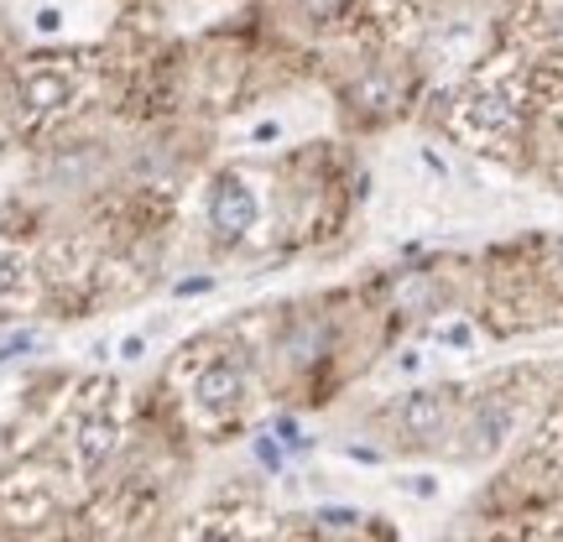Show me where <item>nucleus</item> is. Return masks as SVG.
I'll return each mask as SVG.
<instances>
[{
	"label": "nucleus",
	"mask_w": 563,
	"mask_h": 542,
	"mask_svg": "<svg viewBox=\"0 0 563 542\" xmlns=\"http://www.w3.org/2000/svg\"><path fill=\"white\" fill-rule=\"evenodd\" d=\"M37 26H42V32H58V26H63V21H58V11H42V16H37Z\"/></svg>",
	"instance_id": "nucleus-11"
},
{
	"label": "nucleus",
	"mask_w": 563,
	"mask_h": 542,
	"mask_svg": "<svg viewBox=\"0 0 563 542\" xmlns=\"http://www.w3.org/2000/svg\"><path fill=\"white\" fill-rule=\"evenodd\" d=\"M350 5H355V0H298V11L308 26H340V21L350 16Z\"/></svg>",
	"instance_id": "nucleus-9"
},
{
	"label": "nucleus",
	"mask_w": 563,
	"mask_h": 542,
	"mask_svg": "<svg viewBox=\"0 0 563 542\" xmlns=\"http://www.w3.org/2000/svg\"><path fill=\"white\" fill-rule=\"evenodd\" d=\"M553 281H559V287H563V241L553 245Z\"/></svg>",
	"instance_id": "nucleus-12"
},
{
	"label": "nucleus",
	"mask_w": 563,
	"mask_h": 542,
	"mask_svg": "<svg viewBox=\"0 0 563 542\" xmlns=\"http://www.w3.org/2000/svg\"><path fill=\"white\" fill-rule=\"evenodd\" d=\"M173 386H178V418L188 422L194 439H235L251 412V391H256L251 350L230 334H203L173 365Z\"/></svg>",
	"instance_id": "nucleus-1"
},
{
	"label": "nucleus",
	"mask_w": 563,
	"mask_h": 542,
	"mask_svg": "<svg viewBox=\"0 0 563 542\" xmlns=\"http://www.w3.org/2000/svg\"><path fill=\"white\" fill-rule=\"evenodd\" d=\"M26 287H32V266H26V256L11 251V245H0V298H21Z\"/></svg>",
	"instance_id": "nucleus-8"
},
{
	"label": "nucleus",
	"mask_w": 563,
	"mask_h": 542,
	"mask_svg": "<svg viewBox=\"0 0 563 542\" xmlns=\"http://www.w3.org/2000/svg\"><path fill=\"white\" fill-rule=\"evenodd\" d=\"M538 454H543V460L563 475V407L553 412V418H548V428H543V449H538Z\"/></svg>",
	"instance_id": "nucleus-10"
},
{
	"label": "nucleus",
	"mask_w": 563,
	"mask_h": 542,
	"mask_svg": "<svg viewBox=\"0 0 563 542\" xmlns=\"http://www.w3.org/2000/svg\"><path fill=\"white\" fill-rule=\"evenodd\" d=\"M449 412V391H418V397H407L402 407V428L418 439V433H433Z\"/></svg>",
	"instance_id": "nucleus-7"
},
{
	"label": "nucleus",
	"mask_w": 563,
	"mask_h": 542,
	"mask_svg": "<svg viewBox=\"0 0 563 542\" xmlns=\"http://www.w3.org/2000/svg\"><path fill=\"white\" fill-rule=\"evenodd\" d=\"M74 480H79L74 460H53V454L21 460L16 469L0 475V522L11 532H42L63 511H74Z\"/></svg>",
	"instance_id": "nucleus-4"
},
{
	"label": "nucleus",
	"mask_w": 563,
	"mask_h": 542,
	"mask_svg": "<svg viewBox=\"0 0 563 542\" xmlns=\"http://www.w3.org/2000/svg\"><path fill=\"white\" fill-rule=\"evenodd\" d=\"M100 84V63L95 53H37L16 68L11 84V104H16L21 131H42V125L74 115Z\"/></svg>",
	"instance_id": "nucleus-2"
},
{
	"label": "nucleus",
	"mask_w": 563,
	"mask_h": 542,
	"mask_svg": "<svg viewBox=\"0 0 563 542\" xmlns=\"http://www.w3.org/2000/svg\"><path fill=\"white\" fill-rule=\"evenodd\" d=\"M125 443H131L125 391L115 381H89L84 397H74L68 407V460L79 469V480H100L125 454Z\"/></svg>",
	"instance_id": "nucleus-3"
},
{
	"label": "nucleus",
	"mask_w": 563,
	"mask_h": 542,
	"mask_svg": "<svg viewBox=\"0 0 563 542\" xmlns=\"http://www.w3.org/2000/svg\"><path fill=\"white\" fill-rule=\"evenodd\" d=\"M277 527L262 511L256 496H224L209 501L199 517H188L178 532V542H272Z\"/></svg>",
	"instance_id": "nucleus-5"
},
{
	"label": "nucleus",
	"mask_w": 563,
	"mask_h": 542,
	"mask_svg": "<svg viewBox=\"0 0 563 542\" xmlns=\"http://www.w3.org/2000/svg\"><path fill=\"white\" fill-rule=\"evenodd\" d=\"M262 220V203H256V188L241 178V173H224L214 182V193H209V230L220 235V241H241L251 235Z\"/></svg>",
	"instance_id": "nucleus-6"
},
{
	"label": "nucleus",
	"mask_w": 563,
	"mask_h": 542,
	"mask_svg": "<svg viewBox=\"0 0 563 542\" xmlns=\"http://www.w3.org/2000/svg\"><path fill=\"white\" fill-rule=\"evenodd\" d=\"M16 538H21V532H11V527L0 522V542H16Z\"/></svg>",
	"instance_id": "nucleus-13"
}]
</instances>
